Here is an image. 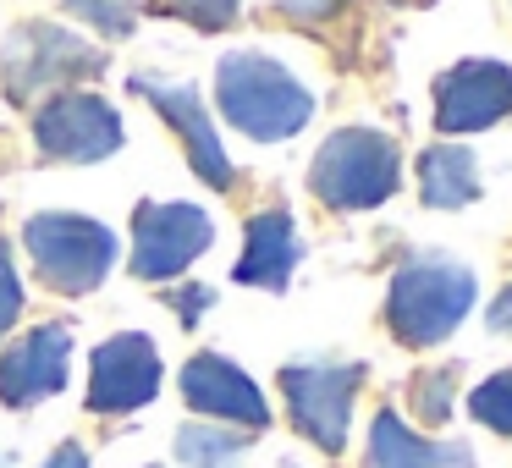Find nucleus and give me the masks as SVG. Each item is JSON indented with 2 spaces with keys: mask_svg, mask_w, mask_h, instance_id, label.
Masks as SVG:
<instances>
[{
  "mask_svg": "<svg viewBox=\"0 0 512 468\" xmlns=\"http://www.w3.org/2000/svg\"><path fill=\"white\" fill-rule=\"evenodd\" d=\"M281 12H287L292 23H325V17L342 12V0H281Z\"/></svg>",
  "mask_w": 512,
  "mask_h": 468,
  "instance_id": "23",
  "label": "nucleus"
},
{
  "mask_svg": "<svg viewBox=\"0 0 512 468\" xmlns=\"http://www.w3.org/2000/svg\"><path fill=\"white\" fill-rule=\"evenodd\" d=\"M45 468H89V457H83V446H56V452L45 457Z\"/></svg>",
  "mask_w": 512,
  "mask_h": 468,
  "instance_id": "24",
  "label": "nucleus"
},
{
  "mask_svg": "<svg viewBox=\"0 0 512 468\" xmlns=\"http://www.w3.org/2000/svg\"><path fill=\"white\" fill-rule=\"evenodd\" d=\"M419 193L424 204H435V210H463V204L479 199V166L474 155H468L463 144H435L419 155Z\"/></svg>",
  "mask_w": 512,
  "mask_h": 468,
  "instance_id": "16",
  "label": "nucleus"
},
{
  "mask_svg": "<svg viewBox=\"0 0 512 468\" xmlns=\"http://www.w3.org/2000/svg\"><path fill=\"white\" fill-rule=\"evenodd\" d=\"M215 243V221L199 204H138L133 215V270L138 281H171Z\"/></svg>",
  "mask_w": 512,
  "mask_h": 468,
  "instance_id": "6",
  "label": "nucleus"
},
{
  "mask_svg": "<svg viewBox=\"0 0 512 468\" xmlns=\"http://www.w3.org/2000/svg\"><path fill=\"white\" fill-rule=\"evenodd\" d=\"M6 56H17V61L34 56V67L6 72L17 94H28V89H50V83H67V78H78V72H100V67H105L100 50H89L83 39H72V34H56L50 23H28V28H17V39L6 45Z\"/></svg>",
  "mask_w": 512,
  "mask_h": 468,
  "instance_id": "13",
  "label": "nucleus"
},
{
  "mask_svg": "<svg viewBox=\"0 0 512 468\" xmlns=\"http://www.w3.org/2000/svg\"><path fill=\"white\" fill-rule=\"evenodd\" d=\"M17 314H23V281L12 270V243L0 237V336L17 325Z\"/></svg>",
  "mask_w": 512,
  "mask_h": 468,
  "instance_id": "21",
  "label": "nucleus"
},
{
  "mask_svg": "<svg viewBox=\"0 0 512 468\" xmlns=\"http://www.w3.org/2000/svg\"><path fill=\"white\" fill-rule=\"evenodd\" d=\"M23 243L34 254L39 276L56 292H94L116 265V237L89 215H67V210H45L23 226Z\"/></svg>",
  "mask_w": 512,
  "mask_h": 468,
  "instance_id": "4",
  "label": "nucleus"
},
{
  "mask_svg": "<svg viewBox=\"0 0 512 468\" xmlns=\"http://www.w3.org/2000/svg\"><path fill=\"white\" fill-rule=\"evenodd\" d=\"M34 138L50 160H105L122 149V116L100 100V94H56V100L39 111Z\"/></svg>",
  "mask_w": 512,
  "mask_h": 468,
  "instance_id": "7",
  "label": "nucleus"
},
{
  "mask_svg": "<svg viewBox=\"0 0 512 468\" xmlns=\"http://www.w3.org/2000/svg\"><path fill=\"white\" fill-rule=\"evenodd\" d=\"M419 6H424V0H419Z\"/></svg>",
  "mask_w": 512,
  "mask_h": 468,
  "instance_id": "28",
  "label": "nucleus"
},
{
  "mask_svg": "<svg viewBox=\"0 0 512 468\" xmlns=\"http://www.w3.org/2000/svg\"><path fill=\"white\" fill-rule=\"evenodd\" d=\"M292 265H298V232H292V215L287 210H265L248 221V248L237 259L232 276L243 287H270L281 292L292 281Z\"/></svg>",
  "mask_w": 512,
  "mask_h": 468,
  "instance_id": "14",
  "label": "nucleus"
},
{
  "mask_svg": "<svg viewBox=\"0 0 512 468\" xmlns=\"http://www.w3.org/2000/svg\"><path fill=\"white\" fill-rule=\"evenodd\" d=\"M182 397H188V408L210 413L221 424H243V430H265L270 424V402L259 397V386L237 364H226L221 353L188 358V369H182Z\"/></svg>",
  "mask_w": 512,
  "mask_h": 468,
  "instance_id": "11",
  "label": "nucleus"
},
{
  "mask_svg": "<svg viewBox=\"0 0 512 468\" xmlns=\"http://www.w3.org/2000/svg\"><path fill=\"white\" fill-rule=\"evenodd\" d=\"M413 408H419V419L424 424H441V419H452V369H430V375H419L413 380Z\"/></svg>",
  "mask_w": 512,
  "mask_h": 468,
  "instance_id": "19",
  "label": "nucleus"
},
{
  "mask_svg": "<svg viewBox=\"0 0 512 468\" xmlns=\"http://www.w3.org/2000/svg\"><path fill=\"white\" fill-rule=\"evenodd\" d=\"M215 100H221V116L237 127V133L259 138V144H276V138H292L309 127L314 116V94L292 78L281 61L259 56V50H232L215 67Z\"/></svg>",
  "mask_w": 512,
  "mask_h": 468,
  "instance_id": "1",
  "label": "nucleus"
},
{
  "mask_svg": "<svg viewBox=\"0 0 512 468\" xmlns=\"http://www.w3.org/2000/svg\"><path fill=\"white\" fill-rule=\"evenodd\" d=\"M468 408H474L479 424H490V430L512 435V369H501V375L479 380L474 397H468Z\"/></svg>",
  "mask_w": 512,
  "mask_h": 468,
  "instance_id": "18",
  "label": "nucleus"
},
{
  "mask_svg": "<svg viewBox=\"0 0 512 468\" xmlns=\"http://www.w3.org/2000/svg\"><path fill=\"white\" fill-rule=\"evenodd\" d=\"M364 380L358 364H292L281 369V391H287L292 424L309 435L320 452H342L347 424H353V391Z\"/></svg>",
  "mask_w": 512,
  "mask_h": 468,
  "instance_id": "5",
  "label": "nucleus"
},
{
  "mask_svg": "<svg viewBox=\"0 0 512 468\" xmlns=\"http://www.w3.org/2000/svg\"><path fill=\"white\" fill-rule=\"evenodd\" d=\"M160 12L188 17L193 28H226L243 6H237V0H160Z\"/></svg>",
  "mask_w": 512,
  "mask_h": 468,
  "instance_id": "20",
  "label": "nucleus"
},
{
  "mask_svg": "<svg viewBox=\"0 0 512 468\" xmlns=\"http://www.w3.org/2000/svg\"><path fill=\"white\" fill-rule=\"evenodd\" d=\"M512 111V67L507 61H457L435 83V127L452 133H479Z\"/></svg>",
  "mask_w": 512,
  "mask_h": 468,
  "instance_id": "8",
  "label": "nucleus"
},
{
  "mask_svg": "<svg viewBox=\"0 0 512 468\" xmlns=\"http://www.w3.org/2000/svg\"><path fill=\"white\" fill-rule=\"evenodd\" d=\"M248 452L243 435H232L226 424H182L177 435V457L188 468H232Z\"/></svg>",
  "mask_w": 512,
  "mask_h": 468,
  "instance_id": "17",
  "label": "nucleus"
},
{
  "mask_svg": "<svg viewBox=\"0 0 512 468\" xmlns=\"http://www.w3.org/2000/svg\"><path fill=\"white\" fill-rule=\"evenodd\" d=\"M155 391H160V353L149 336L122 331L94 353V369H89L94 413H133L144 402H155Z\"/></svg>",
  "mask_w": 512,
  "mask_h": 468,
  "instance_id": "9",
  "label": "nucleus"
},
{
  "mask_svg": "<svg viewBox=\"0 0 512 468\" xmlns=\"http://www.w3.org/2000/svg\"><path fill=\"white\" fill-rule=\"evenodd\" d=\"M133 89L144 94V100L155 105L171 127H177V138H182V149H188L193 171H199L210 188H232V160H226L221 138L210 133V116H204L199 94L182 89V83H166V78H133Z\"/></svg>",
  "mask_w": 512,
  "mask_h": 468,
  "instance_id": "12",
  "label": "nucleus"
},
{
  "mask_svg": "<svg viewBox=\"0 0 512 468\" xmlns=\"http://www.w3.org/2000/svg\"><path fill=\"white\" fill-rule=\"evenodd\" d=\"M204 303H210V292H204V287H193V292H182V298H177V314H182V320H199V309H204Z\"/></svg>",
  "mask_w": 512,
  "mask_h": 468,
  "instance_id": "25",
  "label": "nucleus"
},
{
  "mask_svg": "<svg viewBox=\"0 0 512 468\" xmlns=\"http://www.w3.org/2000/svg\"><path fill=\"white\" fill-rule=\"evenodd\" d=\"M397 177H402V155L375 127L331 133L309 166L314 199L331 204V210H375V204H386L397 193Z\"/></svg>",
  "mask_w": 512,
  "mask_h": 468,
  "instance_id": "3",
  "label": "nucleus"
},
{
  "mask_svg": "<svg viewBox=\"0 0 512 468\" xmlns=\"http://www.w3.org/2000/svg\"><path fill=\"white\" fill-rule=\"evenodd\" d=\"M490 331H507L512 336V287L496 298V309H490Z\"/></svg>",
  "mask_w": 512,
  "mask_h": 468,
  "instance_id": "26",
  "label": "nucleus"
},
{
  "mask_svg": "<svg viewBox=\"0 0 512 468\" xmlns=\"http://www.w3.org/2000/svg\"><path fill=\"white\" fill-rule=\"evenodd\" d=\"M369 468H474V452L463 441H424L386 408L369 424Z\"/></svg>",
  "mask_w": 512,
  "mask_h": 468,
  "instance_id": "15",
  "label": "nucleus"
},
{
  "mask_svg": "<svg viewBox=\"0 0 512 468\" xmlns=\"http://www.w3.org/2000/svg\"><path fill=\"white\" fill-rule=\"evenodd\" d=\"M72 6H78V12H89L105 34H127V28H133V12H116L111 0H72Z\"/></svg>",
  "mask_w": 512,
  "mask_h": 468,
  "instance_id": "22",
  "label": "nucleus"
},
{
  "mask_svg": "<svg viewBox=\"0 0 512 468\" xmlns=\"http://www.w3.org/2000/svg\"><path fill=\"white\" fill-rule=\"evenodd\" d=\"M474 309V270L452 265V259H413L397 270L386 298L391 336L408 347H435L463 325V314Z\"/></svg>",
  "mask_w": 512,
  "mask_h": 468,
  "instance_id": "2",
  "label": "nucleus"
},
{
  "mask_svg": "<svg viewBox=\"0 0 512 468\" xmlns=\"http://www.w3.org/2000/svg\"><path fill=\"white\" fill-rule=\"evenodd\" d=\"M72 364V331L67 325H39L23 342H12L0 353V402L12 408H34V402L56 397L67 386Z\"/></svg>",
  "mask_w": 512,
  "mask_h": 468,
  "instance_id": "10",
  "label": "nucleus"
},
{
  "mask_svg": "<svg viewBox=\"0 0 512 468\" xmlns=\"http://www.w3.org/2000/svg\"><path fill=\"white\" fill-rule=\"evenodd\" d=\"M281 468H298V463H281Z\"/></svg>",
  "mask_w": 512,
  "mask_h": 468,
  "instance_id": "27",
  "label": "nucleus"
}]
</instances>
